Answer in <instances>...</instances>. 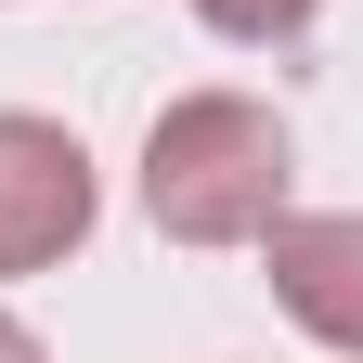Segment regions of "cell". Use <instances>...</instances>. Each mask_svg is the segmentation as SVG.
Returning <instances> with one entry per match:
<instances>
[{
  "label": "cell",
  "mask_w": 363,
  "mask_h": 363,
  "mask_svg": "<svg viewBox=\"0 0 363 363\" xmlns=\"http://www.w3.org/2000/svg\"><path fill=\"white\" fill-rule=\"evenodd\" d=\"M286 182H298V130L259 91H182L143 130V208L169 247H259L286 220Z\"/></svg>",
  "instance_id": "1"
},
{
  "label": "cell",
  "mask_w": 363,
  "mask_h": 363,
  "mask_svg": "<svg viewBox=\"0 0 363 363\" xmlns=\"http://www.w3.org/2000/svg\"><path fill=\"white\" fill-rule=\"evenodd\" d=\"M259 272L286 298V325H311L325 350L363 363V208H286L259 234Z\"/></svg>",
  "instance_id": "3"
},
{
  "label": "cell",
  "mask_w": 363,
  "mask_h": 363,
  "mask_svg": "<svg viewBox=\"0 0 363 363\" xmlns=\"http://www.w3.org/2000/svg\"><path fill=\"white\" fill-rule=\"evenodd\" d=\"M91 208H104V182H91V143L65 117H26L0 104V272H52L91 247Z\"/></svg>",
  "instance_id": "2"
},
{
  "label": "cell",
  "mask_w": 363,
  "mask_h": 363,
  "mask_svg": "<svg viewBox=\"0 0 363 363\" xmlns=\"http://www.w3.org/2000/svg\"><path fill=\"white\" fill-rule=\"evenodd\" d=\"M325 13V0H195V26H220V39H247V52H286V39Z\"/></svg>",
  "instance_id": "4"
},
{
  "label": "cell",
  "mask_w": 363,
  "mask_h": 363,
  "mask_svg": "<svg viewBox=\"0 0 363 363\" xmlns=\"http://www.w3.org/2000/svg\"><path fill=\"white\" fill-rule=\"evenodd\" d=\"M0 363H52V350H39V337L13 325V311H0Z\"/></svg>",
  "instance_id": "5"
}]
</instances>
